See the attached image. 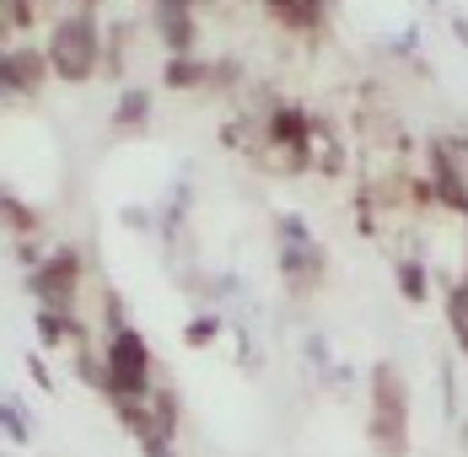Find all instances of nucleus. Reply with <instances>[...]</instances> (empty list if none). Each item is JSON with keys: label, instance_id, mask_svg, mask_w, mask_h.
I'll return each instance as SVG.
<instances>
[{"label": "nucleus", "instance_id": "1", "mask_svg": "<svg viewBox=\"0 0 468 457\" xmlns=\"http://www.w3.org/2000/svg\"><path fill=\"white\" fill-rule=\"evenodd\" d=\"M48 76L65 87H87L102 76V22L97 11H59L44 33Z\"/></svg>", "mask_w": 468, "mask_h": 457}, {"label": "nucleus", "instance_id": "2", "mask_svg": "<svg viewBox=\"0 0 468 457\" xmlns=\"http://www.w3.org/2000/svg\"><path fill=\"white\" fill-rule=\"evenodd\" d=\"M367 441L377 457H410L415 430H410V377L393 361L372 366L367 382Z\"/></svg>", "mask_w": 468, "mask_h": 457}, {"label": "nucleus", "instance_id": "3", "mask_svg": "<svg viewBox=\"0 0 468 457\" xmlns=\"http://www.w3.org/2000/svg\"><path fill=\"white\" fill-rule=\"evenodd\" d=\"M108 399H151L156 388V361H151V345L135 323H119L108 328Z\"/></svg>", "mask_w": 468, "mask_h": 457}, {"label": "nucleus", "instance_id": "4", "mask_svg": "<svg viewBox=\"0 0 468 457\" xmlns=\"http://www.w3.org/2000/svg\"><path fill=\"white\" fill-rule=\"evenodd\" d=\"M27 291L38 296L44 313H76L81 307V291H87V253L81 248H48L44 264L27 270Z\"/></svg>", "mask_w": 468, "mask_h": 457}, {"label": "nucleus", "instance_id": "5", "mask_svg": "<svg viewBox=\"0 0 468 457\" xmlns=\"http://www.w3.org/2000/svg\"><path fill=\"white\" fill-rule=\"evenodd\" d=\"M425 188L441 210H452L458 221H468V167L447 151V140L425 145Z\"/></svg>", "mask_w": 468, "mask_h": 457}, {"label": "nucleus", "instance_id": "6", "mask_svg": "<svg viewBox=\"0 0 468 457\" xmlns=\"http://www.w3.org/2000/svg\"><path fill=\"white\" fill-rule=\"evenodd\" d=\"M54 76H48L44 44H5L0 48V87H5V102H27L38 97Z\"/></svg>", "mask_w": 468, "mask_h": 457}, {"label": "nucleus", "instance_id": "7", "mask_svg": "<svg viewBox=\"0 0 468 457\" xmlns=\"http://www.w3.org/2000/svg\"><path fill=\"white\" fill-rule=\"evenodd\" d=\"M281 280L291 296H313V291H324L328 280V253L318 242H307V248H281Z\"/></svg>", "mask_w": 468, "mask_h": 457}, {"label": "nucleus", "instance_id": "8", "mask_svg": "<svg viewBox=\"0 0 468 457\" xmlns=\"http://www.w3.org/2000/svg\"><path fill=\"white\" fill-rule=\"evenodd\" d=\"M259 5H264V16L275 27H285V33H324L334 0H259Z\"/></svg>", "mask_w": 468, "mask_h": 457}, {"label": "nucleus", "instance_id": "9", "mask_svg": "<svg viewBox=\"0 0 468 457\" xmlns=\"http://www.w3.org/2000/svg\"><path fill=\"white\" fill-rule=\"evenodd\" d=\"M151 27L162 48L178 59V54H199V16L194 11H151Z\"/></svg>", "mask_w": 468, "mask_h": 457}, {"label": "nucleus", "instance_id": "10", "mask_svg": "<svg viewBox=\"0 0 468 457\" xmlns=\"http://www.w3.org/2000/svg\"><path fill=\"white\" fill-rule=\"evenodd\" d=\"M210 81V59H199V54H167V65H162V87L167 91H205Z\"/></svg>", "mask_w": 468, "mask_h": 457}, {"label": "nucleus", "instance_id": "11", "mask_svg": "<svg viewBox=\"0 0 468 457\" xmlns=\"http://www.w3.org/2000/svg\"><path fill=\"white\" fill-rule=\"evenodd\" d=\"M313 167H318L324 178H345V140H339V130H334L328 119L313 124Z\"/></svg>", "mask_w": 468, "mask_h": 457}, {"label": "nucleus", "instance_id": "12", "mask_svg": "<svg viewBox=\"0 0 468 457\" xmlns=\"http://www.w3.org/2000/svg\"><path fill=\"white\" fill-rule=\"evenodd\" d=\"M38 227H44V210L0 188V231H11L16 242H27V237H33V231H38Z\"/></svg>", "mask_w": 468, "mask_h": 457}, {"label": "nucleus", "instance_id": "13", "mask_svg": "<svg viewBox=\"0 0 468 457\" xmlns=\"http://www.w3.org/2000/svg\"><path fill=\"white\" fill-rule=\"evenodd\" d=\"M151 87H119V102H113V130H145L151 124Z\"/></svg>", "mask_w": 468, "mask_h": 457}, {"label": "nucleus", "instance_id": "14", "mask_svg": "<svg viewBox=\"0 0 468 457\" xmlns=\"http://www.w3.org/2000/svg\"><path fill=\"white\" fill-rule=\"evenodd\" d=\"M38 339L48 345H76V350H87V323L76 318V313H44L38 307Z\"/></svg>", "mask_w": 468, "mask_h": 457}, {"label": "nucleus", "instance_id": "15", "mask_svg": "<svg viewBox=\"0 0 468 457\" xmlns=\"http://www.w3.org/2000/svg\"><path fill=\"white\" fill-rule=\"evenodd\" d=\"M102 76L108 81H124L130 76V22L102 27Z\"/></svg>", "mask_w": 468, "mask_h": 457}, {"label": "nucleus", "instance_id": "16", "mask_svg": "<svg viewBox=\"0 0 468 457\" xmlns=\"http://www.w3.org/2000/svg\"><path fill=\"white\" fill-rule=\"evenodd\" d=\"M441 313H447V328H452V345L468 361V280H452L447 296H441Z\"/></svg>", "mask_w": 468, "mask_h": 457}, {"label": "nucleus", "instance_id": "17", "mask_svg": "<svg viewBox=\"0 0 468 457\" xmlns=\"http://www.w3.org/2000/svg\"><path fill=\"white\" fill-rule=\"evenodd\" d=\"M113 414H119V425H124L141 447L156 441V420H151V404H145V399H113ZM162 441H167V436H162Z\"/></svg>", "mask_w": 468, "mask_h": 457}, {"label": "nucleus", "instance_id": "18", "mask_svg": "<svg viewBox=\"0 0 468 457\" xmlns=\"http://www.w3.org/2000/svg\"><path fill=\"white\" fill-rule=\"evenodd\" d=\"M145 404H151V420H156V436H167V441H173V436H178V425H184V404H178V393H173V388H151V399H145Z\"/></svg>", "mask_w": 468, "mask_h": 457}, {"label": "nucleus", "instance_id": "19", "mask_svg": "<svg viewBox=\"0 0 468 457\" xmlns=\"http://www.w3.org/2000/svg\"><path fill=\"white\" fill-rule=\"evenodd\" d=\"M393 274H399V291H404V302H431V270H425L420 259H399L393 264Z\"/></svg>", "mask_w": 468, "mask_h": 457}, {"label": "nucleus", "instance_id": "20", "mask_svg": "<svg viewBox=\"0 0 468 457\" xmlns=\"http://www.w3.org/2000/svg\"><path fill=\"white\" fill-rule=\"evenodd\" d=\"M76 377L92 388V393H108V361H102V350H76Z\"/></svg>", "mask_w": 468, "mask_h": 457}, {"label": "nucleus", "instance_id": "21", "mask_svg": "<svg viewBox=\"0 0 468 457\" xmlns=\"http://www.w3.org/2000/svg\"><path fill=\"white\" fill-rule=\"evenodd\" d=\"M221 334H227V323L216 318V313H205V318H194V323L184 328V345H188V350H210Z\"/></svg>", "mask_w": 468, "mask_h": 457}, {"label": "nucleus", "instance_id": "22", "mask_svg": "<svg viewBox=\"0 0 468 457\" xmlns=\"http://www.w3.org/2000/svg\"><path fill=\"white\" fill-rule=\"evenodd\" d=\"M0 11L11 16L16 33H33V27L44 22V0H0Z\"/></svg>", "mask_w": 468, "mask_h": 457}, {"label": "nucleus", "instance_id": "23", "mask_svg": "<svg viewBox=\"0 0 468 457\" xmlns=\"http://www.w3.org/2000/svg\"><path fill=\"white\" fill-rule=\"evenodd\" d=\"M0 430H5L16 447H27V441H33V425H27V414H22V404H11V399H0Z\"/></svg>", "mask_w": 468, "mask_h": 457}, {"label": "nucleus", "instance_id": "24", "mask_svg": "<svg viewBox=\"0 0 468 457\" xmlns=\"http://www.w3.org/2000/svg\"><path fill=\"white\" fill-rule=\"evenodd\" d=\"M275 237H281V248H307V242H318V237H313V227H307L302 216H291V210H285V216H275Z\"/></svg>", "mask_w": 468, "mask_h": 457}, {"label": "nucleus", "instance_id": "25", "mask_svg": "<svg viewBox=\"0 0 468 457\" xmlns=\"http://www.w3.org/2000/svg\"><path fill=\"white\" fill-rule=\"evenodd\" d=\"M27 377H33V382H38L44 393H48V388H54V377H48V366L38 361V356H27Z\"/></svg>", "mask_w": 468, "mask_h": 457}, {"label": "nucleus", "instance_id": "26", "mask_svg": "<svg viewBox=\"0 0 468 457\" xmlns=\"http://www.w3.org/2000/svg\"><path fill=\"white\" fill-rule=\"evenodd\" d=\"M151 11H199V0H151Z\"/></svg>", "mask_w": 468, "mask_h": 457}, {"label": "nucleus", "instance_id": "27", "mask_svg": "<svg viewBox=\"0 0 468 457\" xmlns=\"http://www.w3.org/2000/svg\"><path fill=\"white\" fill-rule=\"evenodd\" d=\"M141 452L145 457H178V452H173V441H162V436H156V441H145Z\"/></svg>", "mask_w": 468, "mask_h": 457}, {"label": "nucleus", "instance_id": "28", "mask_svg": "<svg viewBox=\"0 0 468 457\" xmlns=\"http://www.w3.org/2000/svg\"><path fill=\"white\" fill-rule=\"evenodd\" d=\"M59 11H102V0H59Z\"/></svg>", "mask_w": 468, "mask_h": 457}, {"label": "nucleus", "instance_id": "29", "mask_svg": "<svg viewBox=\"0 0 468 457\" xmlns=\"http://www.w3.org/2000/svg\"><path fill=\"white\" fill-rule=\"evenodd\" d=\"M452 33H458V44L468 48V16H463V11H458V16H452Z\"/></svg>", "mask_w": 468, "mask_h": 457}, {"label": "nucleus", "instance_id": "30", "mask_svg": "<svg viewBox=\"0 0 468 457\" xmlns=\"http://www.w3.org/2000/svg\"><path fill=\"white\" fill-rule=\"evenodd\" d=\"M0 102H5V87H0Z\"/></svg>", "mask_w": 468, "mask_h": 457}, {"label": "nucleus", "instance_id": "31", "mask_svg": "<svg viewBox=\"0 0 468 457\" xmlns=\"http://www.w3.org/2000/svg\"><path fill=\"white\" fill-rule=\"evenodd\" d=\"M463 280H468V274H463Z\"/></svg>", "mask_w": 468, "mask_h": 457}, {"label": "nucleus", "instance_id": "32", "mask_svg": "<svg viewBox=\"0 0 468 457\" xmlns=\"http://www.w3.org/2000/svg\"><path fill=\"white\" fill-rule=\"evenodd\" d=\"M463 135H468V130H463Z\"/></svg>", "mask_w": 468, "mask_h": 457}]
</instances>
